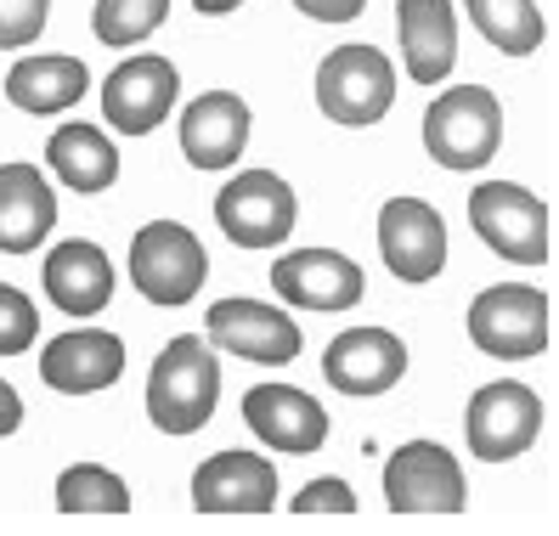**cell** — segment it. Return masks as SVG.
<instances>
[{
	"mask_svg": "<svg viewBox=\"0 0 559 536\" xmlns=\"http://www.w3.org/2000/svg\"><path fill=\"white\" fill-rule=\"evenodd\" d=\"M221 401V361L199 333H181L158 350L147 373V418L164 434H199Z\"/></svg>",
	"mask_w": 559,
	"mask_h": 536,
	"instance_id": "1",
	"label": "cell"
},
{
	"mask_svg": "<svg viewBox=\"0 0 559 536\" xmlns=\"http://www.w3.org/2000/svg\"><path fill=\"white\" fill-rule=\"evenodd\" d=\"M424 147L441 170H486L503 147V108L486 85H452L424 114Z\"/></svg>",
	"mask_w": 559,
	"mask_h": 536,
	"instance_id": "2",
	"label": "cell"
},
{
	"mask_svg": "<svg viewBox=\"0 0 559 536\" xmlns=\"http://www.w3.org/2000/svg\"><path fill=\"white\" fill-rule=\"evenodd\" d=\"M396 103V62L373 46H334L317 62V108L334 124H379Z\"/></svg>",
	"mask_w": 559,
	"mask_h": 536,
	"instance_id": "3",
	"label": "cell"
},
{
	"mask_svg": "<svg viewBox=\"0 0 559 536\" xmlns=\"http://www.w3.org/2000/svg\"><path fill=\"white\" fill-rule=\"evenodd\" d=\"M469 340L475 350L498 356V361H525V356H543L554 327H548V294L532 283H498L475 294L469 306Z\"/></svg>",
	"mask_w": 559,
	"mask_h": 536,
	"instance_id": "4",
	"label": "cell"
},
{
	"mask_svg": "<svg viewBox=\"0 0 559 536\" xmlns=\"http://www.w3.org/2000/svg\"><path fill=\"white\" fill-rule=\"evenodd\" d=\"M210 277V254L181 221H153L130 243V283L153 306H187Z\"/></svg>",
	"mask_w": 559,
	"mask_h": 536,
	"instance_id": "5",
	"label": "cell"
},
{
	"mask_svg": "<svg viewBox=\"0 0 559 536\" xmlns=\"http://www.w3.org/2000/svg\"><path fill=\"white\" fill-rule=\"evenodd\" d=\"M469 226L480 231V243L491 254H503L514 265H543L554 238H548V204L537 192H525L514 181H486L469 192Z\"/></svg>",
	"mask_w": 559,
	"mask_h": 536,
	"instance_id": "6",
	"label": "cell"
},
{
	"mask_svg": "<svg viewBox=\"0 0 559 536\" xmlns=\"http://www.w3.org/2000/svg\"><path fill=\"white\" fill-rule=\"evenodd\" d=\"M384 502L396 514H464L469 486L441 441H407L384 463Z\"/></svg>",
	"mask_w": 559,
	"mask_h": 536,
	"instance_id": "7",
	"label": "cell"
},
{
	"mask_svg": "<svg viewBox=\"0 0 559 536\" xmlns=\"http://www.w3.org/2000/svg\"><path fill=\"white\" fill-rule=\"evenodd\" d=\"M543 434V395L520 379H498V384H480L469 395V413H464V441L475 457L486 463H509L520 457Z\"/></svg>",
	"mask_w": 559,
	"mask_h": 536,
	"instance_id": "8",
	"label": "cell"
},
{
	"mask_svg": "<svg viewBox=\"0 0 559 536\" xmlns=\"http://www.w3.org/2000/svg\"><path fill=\"white\" fill-rule=\"evenodd\" d=\"M215 221L238 249H277L294 231V221H300V198L272 170H243L221 187Z\"/></svg>",
	"mask_w": 559,
	"mask_h": 536,
	"instance_id": "9",
	"label": "cell"
},
{
	"mask_svg": "<svg viewBox=\"0 0 559 536\" xmlns=\"http://www.w3.org/2000/svg\"><path fill=\"white\" fill-rule=\"evenodd\" d=\"M181 96L170 57H130L103 80V114L119 136H153Z\"/></svg>",
	"mask_w": 559,
	"mask_h": 536,
	"instance_id": "10",
	"label": "cell"
},
{
	"mask_svg": "<svg viewBox=\"0 0 559 536\" xmlns=\"http://www.w3.org/2000/svg\"><path fill=\"white\" fill-rule=\"evenodd\" d=\"M379 254L402 283H430L447 265V221L424 198H390L379 210Z\"/></svg>",
	"mask_w": 559,
	"mask_h": 536,
	"instance_id": "11",
	"label": "cell"
},
{
	"mask_svg": "<svg viewBox=\"0 0 559 536\" xmlns=\"http://www.w3.org/2000/svg\"><path fill=\"white\" fill-rule=\"evenodd\" d=\"M272 288L300 311H350L368 294V272L340 249H294L272 265Z\"/></svg>",
	"mask_w": 559,
	"mask_h": 536,
	"instance_id": "12",
	"label": "cell"
},
{
	"mask_svg": "<svg viewBox=\"0 0 559 536\" xmlns=\"http://www.w3.org/2000/svg\"><path fill=\"white\" fill-rule=\"evenodd\" d=\"M210 340L233 356H249V361H266V367H283L300 356V322L288 311L266 306V299H215L210 306Z\"/></svg>",
	"mask_w": 559,
	"mask_h": 536,
	"instance_id": "13",
	"label": "cell"
},
{
	"mask_svg": "<svg viewBox=\"0 0 559 536\" xmlns=\"http://www.w3.org/2000/svg\"><path fill=\"white\" fill-rule=\"evenodd\" d=\"M407 373V345L390 327H345L322 350V379L340 395H384Z\"/></svg>",
	"mask_w": 559,
	"mask_h": 536,
	"instance_id": "14",
	"label": "cell"
},
{
	"mask_svg": "<svg viewBox=\"0 0 559 536\" xmlns=\"http://www.w3.org/2000/svg\"><path fill=\"white\" fill-rule=\"evenodd\" d=\"M277 502V468L254 452H215L192 475V509L199 514H266Z\"/></svg>",
	"mask_w": 559,
	"mask_h": 536,
	"instance_id": "15",
	"label": "cell"
},
{
	"mask_svg": "<svg viewBox=\"0 0 559 536\" xmlns=\"http://www.w3.org/2000/svg\"><path fill=\"white\" fill-rule=\"evenodd\" d=\"M249 103L233 91H204L192 96L181 108V153L192 170H226V164H238L243 147H249Z\"/></svg>",
	"mask_w": 559,
	"mask_h": 536,
	"instance_id": "16",
	"label": "cell"
},
{
	"mask_svg": "<svg viewBox=\"0 0 559 536\" xmlns=\"http://www.w3.org/2000/svg\"><path fill=\"white\" fill-rule=\"evenodd\" d=\"M124 373V340L103 327H69L57 333L40 356V379L57 395H91V390H108Z\"/></svg>",
	"mask_w": 559,
	"mask_h": 536,
	"instance_id": "17",
	"label": "cell"
},
{
	"mask_svg": "<svg viewBox=\"0 0 559 536\" xmlns=\"http://www.w3.org/2000/svg\"><path fill=\"white\" fill-rule=\"evenodd\" d=\"M243 424L266 441L272 452H317L328 441V413L322 401L294 390V384H254L243 395Z\"/></svg>",
	"mask_w": 559,
	"mask_h": 536,
	"instance_id": "18",
	"label": "cell"
},
{
	"mask_svg": "<svg viewBox=\"0 0 559 536\" xmlns=\"http://www.w3.org/2000/svg\"><path fill=\"white\" fill-rule=\"evenodd\" d=\"M40 283H46V299L62 317H96V311H108V299H114V260L85 238H69L46 254Z\"/></svg>",
	"mask_w": 559,
	"mask_h": 536,
	"instance_id": "19",
	"label": "cell"
},
{
	"mask_svg": "<svg viewBox=\"0 0 559 536\" xmlns=\"http://www.w3.org/2000/svg\"><path fill=\"white\" fill-rule=\"evenodd\" d=\"M396 35L413 85H441L457 62V12L452 0H396Z\"/></svg>",
	"mask_w": 559,
	"mask_h": 536,
	"instance_id": "20",
	"label": "cell"
},
{
	"mask_svg": "<svg viewBox=\"0 0 559 536\" xmlns=\"http://www.w3.org/2000/svg\"><path fill=\"white\" fill-rule=\"evenodd\" d=\"M57 226V192L35 164H0V254H35Z\"/></svg>",
	"mask_w": 559,
	"mask_h": 536,
	"instance_id": "21",
	"label": "cell"
},
{
	"mask_svg": "<svg viewBox=\"0 0 559 536\" xmlns=\"http://www.w3.org/2000/svg\"><path fill=\"white\" fill-rule=\"evenodd\" d=\"M91 85V69L80 57H23L12 62V74H7V96H12V108L23 114H62V108H74L80 96Z\"/></svg>",
	"mask_w": 559,
	"mask_h": 536,
	"instance_id": "22",
	"label": "cell"
},
{
	"mask_svg": "<svg viewBox=\"0 0 559 536\" xmlns=\"http://www.w3.org/2000/svg\"><path fill=\"white\" fill-rule=\"evenodd\" d=\"M46 164L57 170L62 187L74 192H108L119 181V147L103 136L96 124H62L57 136L46 142Z\"/></svg>",
	"mask_w": 559,
	"mask_h": 536,
	"instance_id": "23",
	"label": "cell"
},
{
	"mask_svg": "<svg viewBox=\"0 0 559 536\" xmlns=\"http://www.w3.org/2000/svg\"><path fill=\"white\" fill-rule=\"evenodd\" d=\"M486 46H498L503 57H532L548 40V23L532 0H464Z\"/></svg>",
	"mask_w": 559,
	"mask_h": 536,
	"instance_id": "24",
	"label": "cell"
},
{
	"mask_svg": "<svg viewBox=\"0 0 559 536\" xmlns=\"http://www.w3.org/2000/svg\"><path fill=\"white\" fill-rule=\"evenodd\" d=\"M57 509L62 514H124L130 486L103 463H74L57 475Z\"/></svg>",
	"mask_w": 559,
	"mask_h": 536,
	"instance_id": "25",
	"label": "cell"
},
{
	"mask_svg": "<svg viewBox=\"0 0 559 536\" xmlns=\"http://www.w3.org/2000/svg\"><path fill=\"white\" fill-rule=\"evenodd\" d=\"M170 0H96V40L103 46H142L153 28H164Z\"/></svg>",
	"mask_w": 559,
	"mask_h": 536,
	"instance_id": "26",
	"label": "cell"
},
{
	"mask_svg": "<svg viewBox=\"0 0 559 536\" xmlns=\"http://www.w3.org/2000/svg\"><path fill=\"white\" fill-rule=\"evenodd\" d=\"M40 340V311L23 288L0 283V356H23L28 345Z\"/></svg>",
	"mask_w": 559,
	"mask_h": 536,
	"instance_id": "27",
	"label": "cell"
},
{
	"mask_svg": "<svg viewBox=\"0 0 559 536\" xmlns=\"http://www.w3.org/2000/svg\"><path fill=\"white\" fill-rule=\"evenodd\" d=\"M51 0H0V51H23L40 40Z\"/></svg>",
	"mask_w": 559,
	"mask_h": 536,
	"instance_id": "28",
	"label": "cell"
},
{
	"mask_svg": "<svg viewBox=\"0 0 559 536\" xmlns=\"http://www.w3.org/2000/svg\"><path fill=\"white\" fill-rule=\"evenodd\" d=\"M288 509H294V514H350V509H356V491H350V480L328 475V480L300 486V497H294Z\"/></svg>",
	"mask_w": 559,
	"mask_h": 536,
	"instance_id": "29",
	"label": "cell"
},
{
	"mask_svg": "<svg viewBox=\"0 0 559 536\" xmlns=\"http://www.w3.org/2000/svg\"><path fill=\"white\" fill-rule=\"evenodd\" d=\"M306 17H317V23H350V17H361V7L368 0H294Z\"/></svg>",
	"mask_w": 559,
	"mask_h": 536,
	"instance_id": "30",
	"label": "cell"
},
{
	"mask_svg": "<svg viewBox=\"0 0 559 536\" xmlns=\"http://www.w3.org/2000/svg\"><path fill=\"white\" fill-rule=\"evenodd\" d=\"M17 424H23V401L7 379H0V434H17Z\"/></svg>",
	"mask_w": 559,
	"mask_h": 536,
	"instance_id": "31",
	"label": "cell"
},
{
	"mask_svg": "<svg viewBox=\"0 0 559 536\" xmlns=\"http://www.w3.org/2000/svg\"><path fill=\"white\" fill-rule=\"evenodd\" d=\"M192 7H199L204 17H226V12H238L243 0H192Z\"/></svg>",
	"mask_w": 559,
	"mask_h": 536,
	"instance_id": "32",
	"label": "cell"
}]
</instances>
